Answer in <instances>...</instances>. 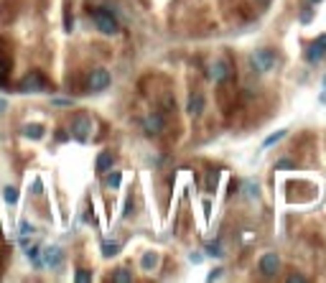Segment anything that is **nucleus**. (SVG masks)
Returning a JSON list of instances; mask_svg holds the SVG:
<instances>
[{
    "label": "nucleus",
    "instance_id": "1",
    "mask_svg": "<svg viewBox=\"0 0 326 283\" xmlns=\"http://www.w3.org/2000/svg\"><path fill=\"white\" fill-rule=\"evenodd\" d=\"M92 133H95V120L87 112H77L71 117V123H69V136L74 141H79V143H90L92 138Z\"/></svg>",
    "mask_w": 326,
    "mask_h": 283
},
{
    "label": "nucleus",
    "instance_id": "2",
    "mask_svg": "<svg viewBox=\"0 0 326 283\" xmlns=\"http://www.w3.org/2000/svg\"><path fill=\"white\" fill-rule=\"evenodd\" d=\"M92 21H95V26L99 28V34H105V36H115L117 31H120L117 18L112 16L110 10H105V8H95V10H92Z\"/></svg>",
    "mask_w": 326,
    "mask_h": 283
},
{
    "label": "nucleus",
    "instance_id": "3",
    "mask_svg": "<svg viewBox=\"0 0 326 283\" xmlns=\"http://www.w3.org/2000/svg\"><path fill=\"white\" fill-rule=\"evenodd\" d=\"M275 51L273 49H258V51H253L250 54V64H253V69L255 71H270L273 67H275Z\"/></svg>",
    "mask_w": 326,
    "mask_h": 283
},
{
    "label": "nucleus",
    "instance_id": "4",
    "mask_svg": "<svg viewBox=\"0 0 326 283\" xmlns=\"http://www.w3.org/2000/svg\"><path fill=\"white\" fill-rule=\"evenodd\" d=\"M46 87H49V82H46V77H43L41 71L26 74L23 82H21V89H23V92H43Z\"/></svg>",
    "mask_w": 326,
    "mask_h": 283
},
{
    "label": "nucleus",
    "instance_id": "5",
    "mask_svg": "<svg viewBox=\"0 0 326 283\" xmlns=\"http://www.w3.org/2000/svg\"><path fill=\"white\" fill-rule=\"evenodd\" d=\"M324 56H326V34H321V36L306 49V62H308V64H319Z\"/></svg>",
    "mask_w": 326,
    "mask_h": 283
},
{
    "label": "nucleus",
    "instance_id": "6",
    "mask_svg": "<svg viewBox=\"0 0 326 283\" xmlns=\"http://www.w3.org/2000/svg\"><path fill=\"white\" fill-rule=\"evenodd\" d=\"M87 84H90L92 92H105V89L110 87V71L107 69H92Z\"/></svg>",
    "mask_w": 326,
    "mask_h": 283
},
{
    "label": "nucleus",
    "instance_id": "7",
    "mask_svg": "<svg viewBox=\"0 0 326 283\" xmlns=\"http://www.w3.org/2000/svg\"><path fill=\"white\" fill-rule=\"evenodd\" d=\"M278 271H280V258L275 255V252H268V255L260 258V273H262V276L273 278Z\"/></svg>",
    "mask_w": 326,
    "mask_h": 283
},
{
    "label": "nucleus",
    "instance_id": "8",
    "mask_svg": "<svg viewBox=\"0 0 326 283\" xmlns=\"http://www.w3.org/2000/svg\"><path fill=\"white\" fill-rule=\"evenodd\" d=\"M43 260H46V265L51 271H59V268L64 265V250L62 248H46L43 250Z\"/></svg>",
    "mask_w": 326,
    "mask_h": 283
},
{
    "label": "nucleus",
    "instance_id": "9",
    "mask_svg": "<svg viewBox=\"0 0 326 283\" xmlns=\"http://www.w3.org/2000/svg\"><path fill=\"white\" fill-rule=\"evenodd\" d=\"M145 133H148V136H161V133H163V117L158 112L145 117Z\"/></svg>",
    "mask_w": 326,
    "mask_h": 283
},
{
    "label": "nucleus",
    "instance_id": "10",
    "mask_svg": "<svg viewBox=\"0 0 326 283\" xmlns=\"http://www.w3.org/2000/svg\"><path fill=\"white\" fill-rule=\"evenodd\" d=\"M229 77V64L225 62V59H217V62L212 64V79L214 82H225Z\"/></svg>",
    "mask_w": 326,
    "mask_h": 283
},
{
    "label": "nucleus",
    "instance_id": "11",
    "mask_svg": "<svg viewBox=\"0 0 326 283\" xmlns=\"http://www.w3.org/2000/svg\"><path fill=\"white\" fill-rule=\"evenodd\" d=\"M112 153L110 151H102L99 156H97V163H95V166H97V174H107L110 169H112Z\"/></svg>",
    "mask_w": 326,
    "mask_h": 283
},
{
    "label": "nucleus",
    "instance_id": "12",
    "mask_svg": "<svg viewBox=\"0 0 326 283\" xmlns=\"http://www.w3.org/2000/svg\"><path fill=\"white\" fill-rule=\"evenodd\" d=\"M10 56L0 49V84H5V79H8V74H10Z\"/></svg>",
    "mask_w": 326,
    "mask_h": 283
},
{
    "label": "nucleus",
    "instance_id": "13",
    "mask_svg": "<svg viewBox=\"0 0 326 283\" xmlns=\"http://www.w3.org/2000/svg\"><path fill=\"white\" fill-rule=\"evenodd\" d=\"M201 110H204V97L201 95H191L189 97V115H201Z\"/></svg>",
    "mask_w": 326,
    "mask_h": 283
},
{
    "label": "nucleus",
    "instance_id": "14",
    "mask_svg": "<svg viewBox=\"0 0 326 283\" xmlns=\"http://www.w3.org/2000/svg\"><path fill=\"white\" fill-rule=\"evenodd\" d=\"M286 136H288V130H286V128H280L278 133H273V136H268V138H265V141H262V151H268V148H270V145H275L278 141H283Z\"/></svg>",
    "mask_w": 326,
    "mask_h": 283
},
{
    "label": "nucleus",
    "instance_id": "15",
    "mask_svg": "<svg viewBox=\"0 0 326 283\" xmlns=\"http://www.w3.org/2000/svg\"><path fill=\"white\" fill-rule=\"evenodd\" d=\"M105 184L110 186V189H120V184H123V174L120 171H107V176H105Z\"/></svg>",
    "mask_w": 326,
    "mask_h": 283
},
{
    "label": "nucleus",
    "instance_id": "16",
    "mask_svg": "<svg viewBox=\"0 0 326 283\" xmlns=\"http://www.w3.org/2000/svg\"><path fill=\"white\" fill-rule=\"evenodd\" d=\"M23 136L38 141V138H43V128H41V125H26V128H23Z\"/></svg>",
    "mask_w": 326,
    "mask_h": 283
},
{
    "label": "nucleus",
    "instance_id": "17",
    "mask_svg": "<svg viewBox=\"0 0 326 283\" xmlns=\"http://www.w3.org/2000/svg\"><path fill=\"white\" fill-rule=\"evenodd\" d=\"M120 252V243H105L102 245V255L105 258H112V255H117Z\"/></svg>",
    "mask_w": 326,
    "mask_h": 283
},
{
    "label": "nucleus",
    "instance_id": "18",
    "mask_svg": "<svg viewBox=\"0 0 326 283\" xmlns=\"http://www.w3.org/2000/svg\"><path fill=\"white\" fill-rule=\"evenodd\" d=\"M3 197H5L8 204H16V202H18V189H16V186H5V189H3Z\"/></svg>",
    "mask_w": 326,
    "mask_h": 283
},
{
    "label": "nucleus",
    "instance_id": "19",
    "mask_svg": "<svg viewBox=\"0 0 326 283\" xmlns=\"http://www.w3.org/2000/svg\"><path fill=\"white\" fill-rule=\"evenodd\" d=\"M140 263H143V268H145V271H151V268L158 263V255H153V252H145Z\"/></svg>",
    "mask_w": 326,
    "mask_h": 283
},
{
    "label": "nucleus",
    "instance_id": "20",
    "mask_svg": "<svg viewBox=\"0 0 326 283\" xmlns=\"http://www.w3.org/2000/svg\"><path fill=\"white\" fill-rule=\"evenodd\" d=\"M112 281H117V283H128V281H132V273H128L125 268H120V271L112 276Z\"/></svg>",
    "mask_w": 326,
    "mask_h": 283
},
{
    "label": "nucleus",
    "instance_id": "21",
    "mask_svg": "<svg viewBox=\"0 0 326 283\" xmlns=\"http://www.w3.org/2000/svg\"><path fill=\"white\" fill-rule=\"evenodd\" d=\"M74 281H77V283H87V281H92V273H90V271H84V268H82V271H77Z\"/></svg>",
    "mask_w": 326,
    "mask_h": 283
},
{
    "label": "nucleus",
    "instance_id": "22",
    "mask_svg": "<svg viewBox=\"0 0 326 283\" xmlns=\"http://www.w3.org/2000/svg\"><path fill=\"white\" fill-rule=\"evenodd\" d=\"M275 169L288 171V169H295V163H293V161H288V158H283V161H278V163H275Z\"/></svg>",
    "mask_w": 326,
    "mask_h": 283
},
{
    "label": "nucleus",
    "instance_id": "23",
    "mask_svg": "<svg viewBox=\"0 0 326 283\" xmlns=\"http://www.w3.org/2000/svg\"><path fill=\"white\" fill-rule=\"evenodd\" d=\"M26 255H28V260H33V265H41V258H38V248H31V250L26 252Z\"/></svg>",
    "mask_w": 326,
    "mask_h": 283
},
{
    "label": "nucleus",
    "instance_id": "24",
    "mask_svg": "<svg viewBox=\"0 0 326 283\" xmlns=\"http://www.w3.org/2000/svg\"><path fill=\"white\" fill-rule=\"evenodd\" d=\"M214 186H217V171H214V174H209V178H206V189L214 191Z\"/></svg>",
    "mask_w": 326,
    "mask_h": 283
},
{
    "label": "nucleus",
    "instance_id": "25",
    "mask_svg": "<svg viewBox=\"0 0 326 283\" xmlns=\"http://www.w3.org/2000/svg\"><path fill=\"white\" fill-rule=\"evenodd\" d=\"M206 252H209V255H222L219 245H214V243H209V245H206Z\"/></svg>",
    "mask_w": 326,
    "mask_h": 283
},
{
    "label": "nucleus",
    "instance_id": "26",
    "mask_svg": "<svg viewBox=\"0 0 326 283\" xmlns=\"http://www.w3.org/2000/svg\"><path fill=\"white\" fill-rule=\"evenodd\" d=\"M33 194H43V184H41V178H36V181H33Z\"/></svg>",
    "mask_w": 326,
    "mask_h": 283
},
{
    "label": "nucleus",
    "instance_id": "27",
    "mask_svg": "<svg viewBox=\"0 0 326 283\" xmlns=\"http://www.w3.org/2000/svg\"><path fill=\"white\" fill-rule=\"evenodd\" d=\"M33 227L31 225H28V222H21V235H28V232H31Z\"/></svg>",
    "mask_w": 326,
    "mask_h": 283
},
{
    "label": "nucleus",
    "instance_id": "28",
    "mask_svg": "<svg viewBox=\"0 0 326 283\" xmlns=\"http://www.w3.org/2000/svg\"><path fill=\"white\" fill-rule=\"evenodd\" d=\"M288 281H291V283H295V281H298V283H303V281H306V276H301V273H295V276H291Z\"/></svg>",
    "mask_w": 326,
    "mask_h": 283
},
{
    "label": "nucleus",
    "instance_id": "29",
    "mask_svg": "<svg viewBox=\"0 0 326 283\" xmlns=\"http://www.w3.org/2000/svg\"><path fill=\"white\" fill-rule=\"evenodd\" d=\"M222 276V268H214V271L209 273V281H214V278H219Z\"/></svg>",
    "mask_w": 326,
    "mask_h": 283
},
{
    "label": "nucleus",
    "instance_id": "30",
    "mask_svg": "<svg viewBox=\"0 0 326 283\" xmlns=\"http://www.w3.org/2000/svg\"><path fill=\"white\" fill-rule=\"evenodd\" d=\"M54 105H62V107H66V105H71V100H54Z\"/></svg>",
    "mask_w": 326,
    "mask_h": 283
},
{
    "label": "nucleus",
    "instance_id": "31",
    "mask_svg": "<svg viewBox=\"0 0 326 283\" xmlns=\"http://www.w3.org/2000/svg\"><path fill=\"white\" fill-rule=\"evenodd\" d=\"M301 21H303V23L311 21V10H303V13H301Z\"/></svg>",
    "mask_w": 326,
    "mask_h": 283
},
{
    "label": "nucleus",
    "instance_id": "32",
    "mask_svg": "<svg viewBox=\"0 0 326 283\" xmlns=\"http://www.w3.org/2000/svg\"><path fill=\"white\" fill-rule=\"evenodd\" d=\"M130 210H132V202H130V199H128V202H125V217H128V214H130Z\"/></svg>",
    "mask_w": 326,
    "mask_h": 283
},
{
    "label": "nucleus",
    "instance_id": "33",
    "mask_svg": "<svg viewBox=\"0 0 326 283\" xmlns=\"http://www.w3.org/2000/svg\"><path fill=\"white\" fill-rule=\"evenodd\" d=\"M5 110V100H0V112H3Z\"/></svg>",
    "mask_w": 326,
    "mask_h": 283
},
{
    "label": "nucleus",
    "instance_id": "34",
    "mask_svg": "<svg viewBox=\"0 0 326 283\" xmlns=\"http://www.w3.org/2000/svg\"><path fill=\"white\" fill-rule=\"evenodd\" d=\"M308 3H311V5H316V3H321V0H308Z\"/></svg>",
    "mask_w": 326,
    "mask_h": 283
},
{
    "label": "nucleus",
    "instance_id": "35",
    "mask_svg": "<svg viewBox=\"0 0 326 283\" xmlns=\"http://www.w3.org/2000/svg\"><path fill=\"white\" fill-rule=\"evenodd\" d=\"M324 89H326V77H324Z\"/></svg>",
    "mask_w": 326,
    "mask_h": 283
}]
</instances>
